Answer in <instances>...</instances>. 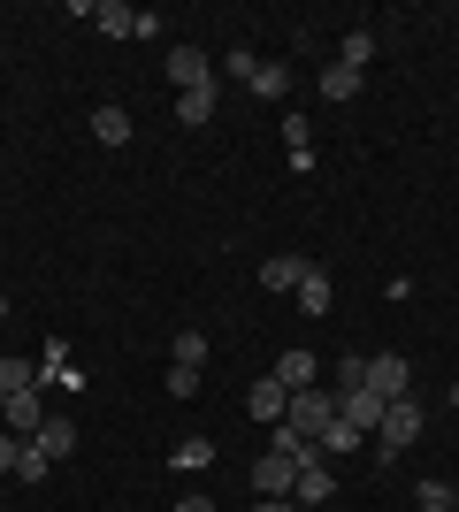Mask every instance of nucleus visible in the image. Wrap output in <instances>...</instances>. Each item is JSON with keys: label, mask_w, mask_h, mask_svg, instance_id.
Wrapping results in <instances>:
<instances>
[{"label": "nucleus", "mask_w": 459, "mask_h": 512, "mask_svg": "<svg viewBox=\"0 0 459 512\" xmlns=\"http://www.w3.org/2000/svg\"><path fill=\"white\" fill-rule=\"evenodd\" d=\"M306 459H314V444H299V451H276V444H268L261 459H253V490H261V497H291V482H299Z\"/></svg>", "instance_id": "obj_1"}, {"label": "nucleus", "mask_w": 459, "mask_h": 512, "mask_svg": "<svg viewBox=\"0 0 459 512\" xmlns=\"http://www.w3.org/2000/svg\"><path fill=\"white\" fill-rule=\"evenodd\" d=\"M329 421H337V390H291V406H284V428H291V436H306V444H314Z\"/></svg>", "instance_id": "obj_2"}, {"label": "nucleus", "mask_w": 459, "mask_h": 512, "mask_svg": "<svg viewBox=\"0 0 459 512\" xmlns=\"http://www.w3.org/2000/svg\"><path fill=\"white\" fill-rule=\"evenodd\" d=\"M414 436H421V406L414 398H391V406H383V428H375V459H398Z\"/></svg>", "instance_id": "obj_3"}, {"label": "nucleus", "mask_w": 459, "mask_h": 512, "mask_svg": "<svg viewBox=\"0 0 459 512\" xmlns=\"http://www.w3.org/2000/svg\"><path fill=\"white\" fill-rule=\"evenodd\" d=\"M406 383H414V367L398 360V352H375V360H368V390L383 398V406H391V398H414Z\"/></svg>", "instance_id": "obj_4"}, {"label": "nucleus", "mask_w": 459, "mask_h": 512, "mask_svg": "<svg viewBox=\"0 0 459 512\" xmlns=\"http://www.w3.org/2000/svg\"><path fill=\"white\" fill-rule=\"evenodd\" d=\"M329 497H337V474H329V459L314 451L299 467V482H291V505H329Z\"/></svg>", "instance_id": "obj_5"}, {"label": "nucleus", "mask_w": 459, "mask_h": 512, "mask_svg": "<svg viewBox=\"0 0 459 512\" xmlns=\"http://www.w3.org/2000/svg\"><path fill=\"white\" fill-rule=\"evenodd\" d=\"M337 421H352L360 436H375V428H383V398H375L368 383H360V390H337Z\"/></svg>", "instance_id": "obj_6"}, {"label": "nucleus", "mask_w": 459, "mask_h": 512, "mask_svg": "<svg viewBox=\"0 0 459 512\" xmlns=\"http://www.w3.org/2000/svg\"><path fill=\"white\" fill-rule=\"evenodd\" d=\"M284 406H291V390L276 383V375H261V383L245 390V413H253V421H268V428L284 421Z\"/></svg>", "instance_id": "obj_7"}, {"label": "nucleus", "mask_w": 459, "mask_h": 512, "mask_svg": "<svg viewBox=\"0 0 459 512\" xmlns=\"http://www.w3.org/2000/svg\"><path fill=\"white\" fill-rule=\"evenodd\" d=\"M169 85L176 92H199V85H207V54H199V46H169Z\"/></svg>", "instance_id": "obj_8"}, {"label": "nucleus", "mask_w": 459, "mask_h": 512, "mask_svg": "<svg viewBox=\"0 0 459 512\" xmlns=\"http://www.w3.org/2000/svg\"><path fill=\"white\" fill-rule=\"evenodd\" d=\"M31 444H39L46 459H69V451H77V421H69V413H46V421H39V436H31Z\"/></svg>", "instance_id": "obj_9"}, {"label": "nucleus", "mask_w": 459, "mask_h": 512, "mask_svg": "<svg viewBox=\"0 0 459 512\" xmlns=\"http://www.w3.org/2000/svg\"><path fill=\"white\" fill-rule=\"evenodd\" d=\"M314 375H322V360H314L306 344H291L284 360H276V383H284V390H314Z\"/></svg>", "instance_id": "obj_10"}, {"label": "nucleus", "mask_w": 459, "mask_h": 512, "mask_svg": "<svg viewBox=\"0 0 459 512\" xmlns=\"http://www.w3.org/2000/svg\"><path fill=\"white\" fill-rule=\"evenodd\" d=\"M176 123H184V130L215 123V85H199V92H176Z\"/></svg>", "instance_id": "obj_11"}, {"label": "nucleus", "mask_w": 459, "mask_h": 512, "mask_svg": "<svg viewBox=\"0 0 459 512\" xmlns=\"http://www.w3.org/2000/svg\"><path fill=\"white\" fill-rule=\"evenodd\" d=\"M299 276H306V260H299V253L261 260V283H268V291H299Z\"/></svg>", "instance_id": "obj_12"}, {"label": "nucleus", "mask_w": 459, "mask_h": 512, "mask_svg": "<svg viewBox=\"0 0 459 512\" xmlns=\"http://www.w3.org/2000/svg\"><path fill=\"white\" fill-rule=\"evenodd\" d=\"M92 138L100 146H131V115L123 107H92Z\"/></svg>", "instance_id": "obj_13"}, {"label": "nucleus", "mask_w": 459, "mask_h": 512, "mask_svg": "<svg viewBox=\"0 0 459 512\" xmlns=\"http://www.w3.org/2000/svg\"><path fill=\"white\" fill-rule=\"evenodd\" d=\"M169 367H207V329H176L169 337Z\"/></svg>", "instance_id": "obj_14"}, {"label": "nucleus", "mask_w": 459, "mask_h": 512, "mask_svg": "<svg viewBox=\"0 0 459 512\" xmlns=\"http://www.w3.org/2000/svg\"><path fill=\"white\" fill-rule=\"evenodd\" d=\"M329 299H337V291H329V276L314 268V260H306V276H299V306H306V314H329Z\"/></svg>", "instance_id": "obj_15"}, {"label": "nucleus", "mask_w": 459, "mask_h": 512, "mask_svg": "<svg viewBox=\"0 0 459 512\" xmlns=\"http://www.w3.org/2000/svg\"><path fill=\"white\" fill-rule=\"evenodd\" d=\"M245 92H261V100H284V92H291V69H284V62H261Z\"/></svg>", "instance_id": "obj_16"}, {"label": "nucleus", "mask_w": 459, "mask_h": 512, "mask_svg": "<svg viewBox=\"0 0 459 512\" xmlns=\"http://www.w3.org/2000/svg\"><path fill=\"white\" fill-rule=\"evenodd\" d=\"M337 62H345V69H368V62H375V31H345Z\"/></svg>", "instance_id": "obj_17"}, {"label": "nucleus", "mask_w": 459, "mask_h": 512, "mask_svg": "<svg viewBox=\"0 0 459 512\" xmlns=\"http://www.w3.org/2000/svg\"><path fill=\"white\" fill-rule=\"evenodd\" d=\"M39 383V360H16V352H8V360H0V390H31Z\"/></svg>", "instance_id": "obj_18"}, {"label": "nucleus", "mask_w": 459, "mask_h": 512, "mask_svg": "<svg viewBox=\"0 0 459 512\" xmlns=\"http://www.w3.org/2000/svg\"><path fill=\"white\" fill-rule=\"evenodd\" d=\"M322 92H329V100H352V92H360V69L329 62V69H322Z\"/></svg>", "instance_id": "obj_19"}, {"label": "nucleus", "mask_w": 459, "mask_h": 512, "mask_svg": "<svg viewBox=\"0 0 459 512\" xmlns=\"http://www.w3.org/2000/svg\"><path fill=\"white\" fill-rule=\"evenodd\" d=\"M314 451H360V428H352V421H329L322 436H314Z\"/></svg>", "instance_id": "obj_20"}, {"label": "nucleus", "mask_w": 459, "mask_h": 512, "mask_svg": "<svg viewBox=\"0 0 459 512\" xmlns=\"http://www.w3.org/2000/svg\"><path fill=\"white\" fill-rule=\"evenodd\" d=\"M46 467H54V459H46L39 444H23V459H16V482H46Z\"/></svg>", "instance_id": "obj_21"}, {"label": "nucleus", "mask_w": 459, "mask_h": 512, "mask_svg": "<svg viewBox=\"0 0 459 512\" xmlns=\"http://www.w3.org/2000/svg\"><path fill=\"white\" fill-rule=\"evenodd\" d=\"M207 459H215V444H207V436H184V444H176V467H207Z\"/></svg>", "instance_id": "obj_22"}, {"label": "nucleus", "mask_w": 459, "mask_h": 512, "mask_svg": "<svg viewBox=\"0 0 459 512\" xmlns=\"http://www.w3.org/2000/svg\"><path fill=\"white\" fill-rule=\"evenodd\" d=\"M284 146H291V161H306V115H299V107L284 115Z\"/></svg>", "instance_id": "obj_23"}, {"label": "nucleus", "mask_w": 459, "mask_h": 512, "mask_svg": "<svg viewBox=\"0 0 459 512\" xmlns=\"http://www.w3.org/2000/svg\"><path fill=\"white\" fill-rule=\"evenodd\" d=\"M169 398H199V367H169Z\"/></svg>", "instance_id": "obj_24"}, {"label": "nucleus", "mask_w": 459, "mask_h": 512, "mask_svg": "<svg viewBox=\"0 0 459 512\" xmlns=\"http://www.w3.org/2000/svg\"><path fill=\"white\" fill-rule=\"evenodd\" d=\"M421 512H452V482H421Z\"/></svg>", "instance_id": "obj_25"}, {"label": "nucleus", "mask_w": 459, "mask_h": 512, "mask_svg": "<svg viewBox=\"0 0 459 512\" xmlns=\"http://www.w3.org/2000/svg\"><path fill=\"white\" fill-rule=\"evenodd\" d=\"M337 383H345V390H360V383H368V360H360V352H345V367H337Z\"/></svg>", "instance_id": "obj_26"}, {"label": "nucleus", "mask_w": 459, "mask_h": 512, "mask_svg": "<svg viewBox=\"0 0 459 512\" xmlns=\"http://www.w3.org/2000/svg\"><path fill=\"white\" fill-rule=\"evenodd\" d=\"M16 459H23V436H8V428H0V474H16Z\"/></svg>", "instance_id": "obj_27"}, {"label": "nucleus", "mask_w": 459, "mask_h": 512, "mask_svg": "<svg viewBox=\"0 0 459 512\" xmlns=\"http://www.w3.org/2000/svg\"><path fill=\"white\" fill-rule=\"evenodd\" d=\"M253 512H306V505H291V497H261Z\"/></svg>", "instance_id": "obj_28"}, {"label": "nucleus", "mask_w": 459, "mask_h": 512, "mask_svg": "<svg viewBox=\"0 0 459 512\" xmlns=\"http://www.w3.org/2000/svg\"><path fill=\"white\" fill-rule=\"evenodd\" d=\"M169 512H215V505H207V497H176Z\"/></svg>", "instance_id": "obj_29"}, {"label": "nucleus", "mask_w": 459, "mask_h": 512, "mask_svg": "<svg viewBox=\"0 0 459 512\" xmlns=\"http://www.w3.org/2000/svg\"><path fill=\"white\" fill-rule=\"evenodd\" d=\"M0 321H8V291H0Z\"/></svg>", "instance_id": "obj_30"}, {"label": "nucleus", "mask_w": 459, "mask_h": 512, "mask_svg": "<svg viewBox=\"0 0 459 512\" xmlns=\"http://www.w3.org/2000/svg\"><path fill=\"white\" fill-rule=\"evenodd\" d=\"M452 413H459V383H452Z\"/></svg>", "instance_id": "obj_31"}, {"label": "nucleus", "mask_w": 459, "mask_h": 512, "mask_svg": "<svg viewBox=\"0 0 459 512\" xmlns=\"http://www.w3.org/2000/svg\"><path fill=\"white\" fill-rule=\"evenodd\" d=\"M0 413H8V390H0Z\"/></svg>", "instance_id": "obj_32"}]
</instances>
